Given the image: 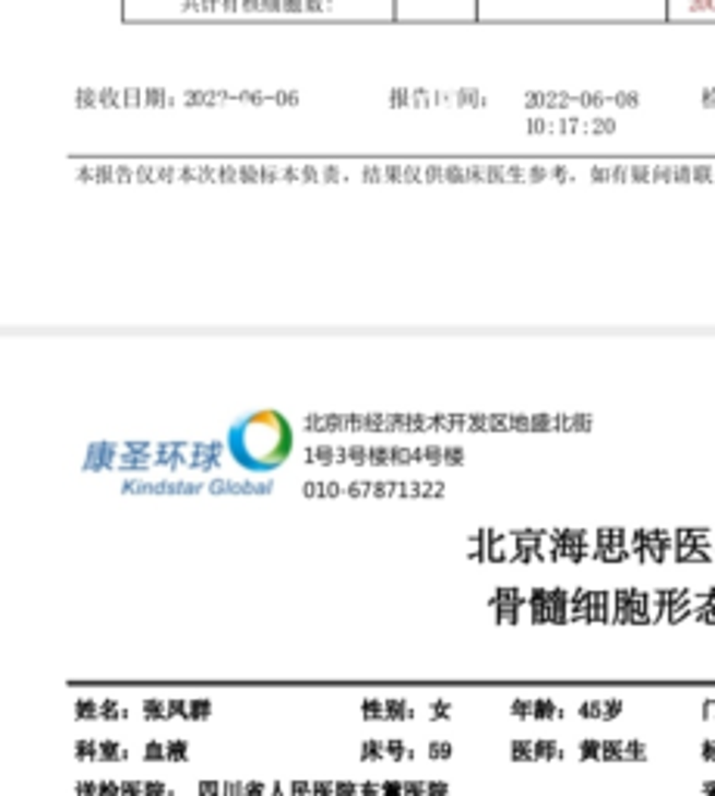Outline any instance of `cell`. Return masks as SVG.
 Returning <instances> with one entry per match:
<instances>
[{
	"label": "cell",
	"instance_id": "cell-1",
	"mask_svg": "<svg viewBox=\"0 0 715 796\" xmlns=\"http://www.w3.org/2000/svg\"><path fill=\"white\" fill-rule=\"evenodd\" d=\"M227 451L249 473H274L293 454V424L277 411H255L230 427Z\"/></svg>",
	"mask_w": 715,
	"mask_h": 796
}]
</instances>
